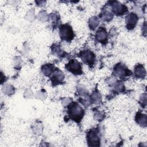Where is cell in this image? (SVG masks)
<instances>
[{"instance_id": "cell-7", "label": "cell", "mask_w": 147, "mask_h": 147, "mask_svg": "<svg viewBox=\"0 0 147 147\" xmlns=\"http://www.w3.org/2000/svg\"><path fill=\"white\" fill-rule=\"evenodd\" d=\"M110 5L113 13L117 16H121L127 11L126 6L118 1H111Z\"/></svg>"}, {"instance_id": "cell-6", "label": "cell", "mask_w": 147, "mask_h": 147, "mask_svg": "<svg viewBox=\"0 0 147 147\" xmlns=\"http://www.w3.org/2000/svg\"><path fill=\"white\" fill-rule=\"evenodd\" d=\"M113 74L120 78H124L126 76L131 75V72L125 65V64L119 63L114 66Z\"/></svg>"}, {"instance_id": "cell-13", "label": "cell", "mask_w": 147, "mask_h": 147, "mask_svg": "<svg viewBox=\"0 0 147 147\" xmlns=\"http://www.w3.org/2000/svg\"><path fill=\"white\" fill-rule=\"evenodd\" d=\"M41 69L42 73L47 76H49L55 69L53 65L52 64H45L41 67Z\"/></svg>"}, {"instance_id": "cell-12", "label": "cell", "mask_w": 147, "mask_h": 147, "mask_svg": "<svg viewBox=\"0 0 147 147\" xmlns=\"http://www.w3.org/2000/svg\"><path fill=\"white\" fill-rule=\"evenodd\" d=\"M136 122L142 127H145L146 126V116L145 114L141 113V112H138L136 115Z\"/></svg>"}, {"instance_id": "cell-3", "label": "cell", "mask_w": 147, "mask_h": 147, "mask_svg": "<svg viewBox=\"0 0 147 147\" xmlns=\"http://www.w3.org/2000/svg\"><path fill=\"white\" fill-rule=\"evenodd\" d=\"M87 142L89 146H99L100 138L98 128H93L87 133Z\"/></svg>"}, {"instance_id": "cell-4", "label": "cell", "mask_w": 147, "mask_h": 147, "mask_svg": "<svg viewBox=\"0 0 147 147\" xmlns=\"http://www.w3.org/2000/svg\"><path fill=\"white\" fill-rule=\"evenodd\" d=\"M79 56L83 62L88 65L90 68L94 67L95 60V55L91 51L88 49L84 50L80 52Z\"/></svg>"}, {"instance_id": "cell-8", "label": "cell", "mask_w": 147, "mask_h": 147, "mask_svg": "<svg viewBox=\"0 0 147 147\" xmlns=\"http://www.w3.org/2000/svg\"><path fill=\"white\" fill-rule=\"evenodd\" d=\"M138 21V17L137 15L134 13H129L126 17V28L129 30L133 29L137 25Z\"/></svg>"}, {"instance_id": "cell-16", "label": "cell", "mask_w": 147, "mask_h": 147, "mask_svg": "<svg viewBox=\"0 0 147 147\" xmlns=\"http://www.w3.org/2000/svg\"><path fill=\"white\" fill-rule=\"evenodd\" d=\"M100 14H101L100 17L105 21H109L113 17V14H112V13L109 11H107V10L104 11Z\"/></svg>"}, {"instance_id": "cell-1", "label": "cell", "mask_w": 147, "mask_h": 147, "mask_svg": "<svg viewBox=\"0 0 147 147\" xmlns=\"http://www.w3.org/2000/svg\"><path fill=\"white\" fill-rule=\"evenodd\" d=\"M67 114L69 118L79 123L83 118L84 111L78 103L72 102L68 106Z\"/></svg>"}, {"instance_id": "cell-9", "label": "cell", "mask_w": 147, "mask_h": 147, "mask_svg": "<svg viewBox=\"0 0 147 147\" xmlns=\"http://www.w3.org/2000/svg\"><path fill=\"white\" fill-rule=\"evenodd\" d=\"M53 74L51 78L52 84L53 86H57L62 83L65 77L63 73L60 70L56 68L55 69Z\"/></svg>"}, {"instance_id": "cell-14", "label": "cell", "mask_w": 147, "mask_h": 147, "mask_svg": "<svg viewBox=\"0 0 147 147\" xmlns=\"http://www.w3.org/2000/svg\"><path fill=\"white\" fill-rule=\"evenodd\" d=\"M60 45H57V44H54L52 46L51 49H52V53L56 55L57 56H59V57L64 56L65 52L63 51V50L61 49L60 48Z\"/></svg>"}, {"instance_id": "cell-15", "label": "cell", "mask_w": 147, "mask_h": 147, "mask_svg": "<svg viewBox=\"0 0 147 147\" xmlns=\"http://www.w3.org/2000/svg\"><path fill=\"white\" fill-rule=\"evenodd\" d=\"M101 100H102V97H101V95H100V94L96 91H94L91 96V102L93 103L98 104L100 102Z\"/></svg>"}, {"instance_id": "cell-18", "label": "cell", "mask_w": 147, "mask_h": 147, "mask_svg": "<svg viewBox=\"0 0 147 147\" xmlns=\"http://www.w3.org/2000/svg\"><path fill=\"white\" fill-rule=\"evenodd\" d=\"M115 90L119 92L123 91L125 90V86L122 83V82H118V83L116 85V86L115 87Z\"/></svg>"}, {"instance_id": "cell-5", "label": "cell", "mask_w": 147, "mask_h": 147, "mask_svg": "<svg viewBox=\"0 0 147 147\" xmlns=\"http://www.w3.org/2000/svg\"><path fill=\"white\" fill-rule=\"evenodd\" d=\"M66 69L74 75H81L83 74L81 64L76 59H71L65 64Z\"/></svg>"}, {"instance_id": "cell-11", "label": "cell", "mask_w": 147, "mask_h": 147, "mask_svg": "<svg viewBox=\"0 0 147 147\" xmlns=\"http://www.w3.org/2000/svg\"><path fill=\"white\" fill-rule=\"evenodd\" d=\"M134 74L136 77L138 78H144L146 75V71L143 67V65L141 64H138L134 68Z\"/></svg>"}, {"instance_id": "cell-17", "label": "cell", "mask_w": 147, "mask_h": 147, "mask_svg": "<svg viewBox=\"0 0 147 147\" xmlns=\"http://www.w3.org/2000/svg\"><path fill=\"white\" fill-rule=\"evenodd\" d=\"M98 24H99V21L96 17H94L90 19L89 25H90V28L92 29V30L94 29L98 26Z\"/></svg>"}, {"instance_id": "cell-10", "label": "cell", "mask_w": 147, "mask_h": 147, "mask_svg": "<svg viewBox=\"0 0 147 147\" xmlns=\"http://www.w3.org/2000/svg\"><path fill=\"white\" fill-rule=\"evenodd\" d=\"M96 40L102 44H106L107 42V33L104 27H99L95 33Z\"/></svg>"}, {"instance_id": "cell-2", "label": "cell", "mask_w": 147, "mask_h": 147, "mask_svg": "<svg viewBox=\"0 0 147 147\" xmlns=\"http://www.w3.org/2000/svg\"><path fill=\"white\" fill-rule=\"evenodd\" d=\"M59 36L61 40L71 41L74 38V33L72 27L68 24H62L59 26Z\"/></svg>"}]
</instances>
